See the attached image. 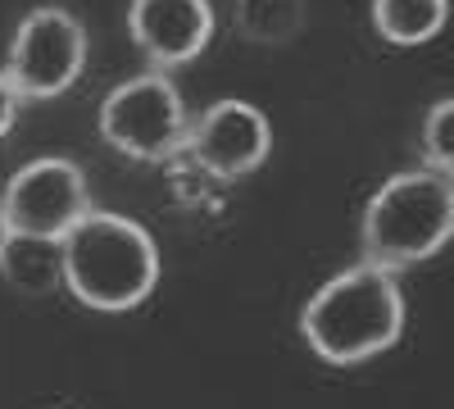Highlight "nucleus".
<instances>
[{
  "label": "nucleus",
  "mask_w": 454,
  "mask_h": 409,
  "mask_svg": "<svg viewBox=\"0 0 454 409\" xmlns=\"http://www.w3.org/2000/svg\"><path fill=\"white\" fill-rule=\"evenodd\" d=\"M300 337L323 364L336 368L387 355L404 337V291L395 273L364 259V264L327 278L300 314Z\"/></svg>",
  "instance_id": "f257e3e1"
},
{
  "label": "nucleus",
  "mask_w": 454,
  "mask_h": 409,
  "mask_svg": "<svg viewBox=\"0 0 454 409\" xmlns=\"http://www.w3.org/2000/svg\"><path fill=\"white\" fill-rule=\"evenodd\" d=\"M64 287L100 314H128L160 287V246L137 218L91 209L59 241Z\"/></svg>",
  "instance_id": "f03ea898"
},
{
  "label": "nucleus",
  "mask_w": 454,
  "mask_h": 409,
  "mask_svg": "<svg viewBox=\"0 0 454 409\" xmlns=\"http://www.w3.org/2000/svg\"><path fill=\"white\" fill-rule=\"evenodd\" d=\"M364 259L377 269L423 264L454 237V177L436 169L391 173L364 205Z\"/></svg>",
  "instance_id": "7ed1b4c3"
},
{
  "label": "nucleus",
  "mask_w": 454,
  "mask_h": 409,
  "mask_svg": "<svg viewBox=\"0 0 454 409\" xmlns=\"http://www.w3.org/2000/svg\"><path fill=\"white\" fill-rule=\"evenodd\" d=\"M96 128L119 155L141 160V164H160V160L186 151L192 114L182 105V91L168 83V73L150 68V73H137V78L119 83L100 100Z\"/></svg>",
  "instance_id": "20e7f679"
},
{
  "label": "nucleus",
  "mask_w": 454,
  "mask_h": 409,
  "mask_svg": "<svg viewBox=\"0 0 454 409\" xmlns=\"http://www.w3.org/2000/svg\"><path fill=\"white\" fill-rule=\"evenodd\" d=\"M87 68V28L59 5H36L23 14L10 59L0 73V91L19 100H55Z\"/></svg>",
  "instance_id": "39448f33"
},
{
  "label": "nucleus",
  "mask_w": 454,
  "mask_h": 409,
  "mask_svg": "<svg viewBox=\"0 0 454 409\" xmlns=\"http://www.w3.org/2000/svg\"><path fill=\"white\" fill-rule=\"evenodd\" d=\"M91 192L82 169L64 155L27 160L0 196V237H32V241H64L91 214Z\"/></svg>",
  "instance_id": "423d86ee"
},
{
  "label": "nucleus",
  "mask_w": 454,
  "mask_h": 409,
  "mask_svg": "<svg viewBox=\"0 0 454 409\" xmlns=\"http://www.w3.org/2000/svg\"><path fill=\"white\" fill-rule=\"evenodd\" d=\"M186 151L192 160L218 177V182H237L250 177L273 151V128L263 119V109L250 100H218L192 123L186 137Z\"/></svg>",
  "instance_id": "0eeeda50"
},
{
  "label": "nucleus",
  "mask_w": 454,
  "mask_h": 409,
  "mask_svg": "<svg viewBox=\"0 0 454 409\" xmlns=\"http://www.w3.org/2000/svg\"><path fill=\"white\" fill-rule=\"evenodd\" d=\"M128 32L155 68H182L209 46L214 10L209 0H132Z\"/></svg>",
  "instance_id": "6e6552de"
},
{
  "label": "nucleus",
  "mask_w": 454,
  "mask_h": 409,
  "mask_svg": "<svg viewBox=\"0 0 454 409\" xmlns=\"http://www.w3.org/2000/svg\"><path fill=\"white\" fill-rule=\"evenodd\" d=\"M450 0H372V28L391 46H423L445 28Z\"/></svg>",
  "instance_id": "1a4fd4ad"
},
{
  "label": "nucleus",
  "mask_w": 454,
  "mask_h": 409,
  "mask_svg": "<svg viewBox=\"0 0 454 409\" xmlns=\"http://www.w3.org/2000/svg\"><path fill=\"white\" fill-rule=\"evenodd\" d=\"M0 273L19 291H51L64 287V264L55 241H32V237H0Z\"/></svg>",
  "instance_id": "9d476101"
},
{
  "label": "nucleus",
  "mask_w": 454,
  "mask_h": 409,
  "mask_svg": "<svg viewBox=\"0 0 454 409\" xmlns=\"http://www.w3.org/2000/svg\"><path fill=\"white\" fill-rule=\"evenodd\" d=\"M237 28L250 42H291L305 28V0H237Z\"/></svg>",
  "instance_id": "9b49d317"
},
{
  "label": "nucleus",
  "mask_w": 454,
  "mask_h": 409,
  "mask_svg": "<svg viewBox=\"0 0 454 409\" xmlns=\"http://www.w3.org/2000/svg\"><path fill=\"white\" fill-rule=\"evenodd\" d=\"M423 169L454 177V96L436 100L423 119Z\"/></svg>",
  "instance_id": "f8f14e48"
}]
</instances>
